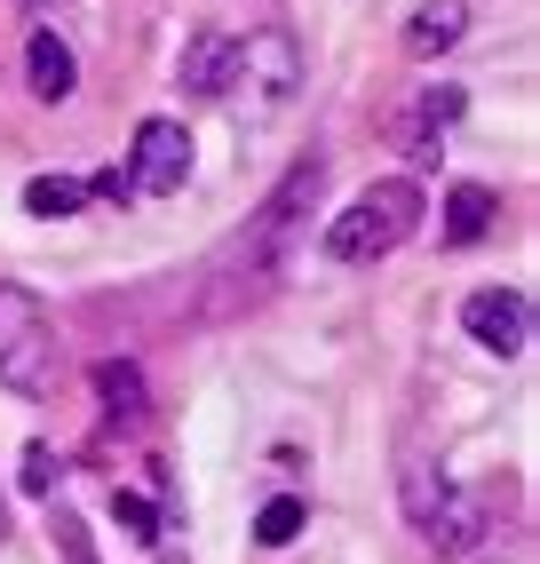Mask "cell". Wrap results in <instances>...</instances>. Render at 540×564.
I'll return each instance as SVG.
<instances>
[{
	"mask_svg": "<svg viewBox=\"0 0 540 564\" xmlns=\"http://www.w3.org/2000/svg\"><path fill=\"white\" fill-rule=\"evenodd\" d=\"M0 382L17 398L56 390V318L41 311L32 286H9V279H0Z\"/></svg>",
	"mask_w": 540,
	"mask_h": 564,
	"instance_id": "3",
	"label": "cell"
},
{
	"mask_svg": "<svg viewBox=\"0 0 540 564\" xmlns=\"http://www.w3.org/2000/svg\"><path fill=\"white\" fill-rule=\"evenodd\" d=\"M80 207H88V183L80 175H32L24 183V215H41V223H64Z\"/></svg>",
	"mask_w": 540,
	"mask_h": 564,
	"instance_id": "12",
	"label": "cell"
},
{
	"mask_svg": "<svg viewBox=\"0 0 540 564\" xmlns=\"http://www.w3.org/2000/svg\"><path fill=\"white\" fill-rule=\"evenodd\" d=\"M461 326H469V343L493 350V358H517L532 343V303L517 286H477L469 303H461Z\"/></svg>",
	"mask_w": 540,
	"mask_h": 564,
	"instance_id": "6",
	"label": "cell"
},
{
	"mask_svg": "<svg viewBox=\"0 0 540 564\" xmlns=\"http://www.w3.org/2000/svg\"><path fill=\"white\" fill-rule=\"evenodd\" d=\"M461 32H469V0H421L413 24H406V56L430 64V56H445L461 41Z\"/></svg>",
	"mask_w": 540,
	"mask_h": 564,
	"instance_id": "10",
	"label": "cell"
},
{
	"mask_svg": "<svg viewBox=\"0 0 540 564\" xmlns=\"http://www.w3.org/2000/svg\"><path fill=\"white\" fill-rule=\"evenodd\" d=\"M318 183H326V160H302V167H287V183L262 199V223H255V254H270L287 231H294V215L318 199Z\"/></svg>",
	"mask_w": 540,
	"mask_h": 564,
	"instance_id": "7",
	"label": "cell"
},
{
	"mask_svg": "<svg viewBox=\"0 0 540 564\" xmlns=\"http://www.w3.org/2000/svg\"><path fill=\"white\" fill-rule=\"evenodd\" d=\"M111 517H120L136 541H151V533H160V509H151L143 494H111Z\"/></svg>",
	"mask_w": 540,
	"mask_h": 564,
	"instance_id": "16",
	"label": "cell"
},
{
	"mask_svg": "<svg viewBox=\"0 0 540 564\" xmlns=\"http://www.w3.org/2000/svg\"><path fill=\"white\" fill-rule=\"evenodd\" d=\"M294 88H302V48H294V32H287V24L247 32V41H239V64H230V80H223V96L239 104V120H247V128L279 120V111L294 104Z\"/></svg>",
	"mask_w": 540,
	"mask_h": 564,
	"instance_id": "2",
	"label": "cell"
},
{
	"mask_svg": "<svg viewBox=\"0 0 540 564\" xmlns=\"http://www.w3.org/2000/svg\"><path fill=\"white\" fill-rule=\"evenodd\" d=\"M500 215V192H485V183H453L445 192V247H477L493 231Z\"/></svg>",
	"mask_w": 540,
	"mask_h": 564,
	"instance_id": "11",
	"label": "cell"
},
{
	"mask_svg": "<svg viewBox=\"0 0 540 564\" xmlns=\"http://www.w3.org/2000/svg\"><path fill=\"white\" fill-rule=\"evenodd\" d=\"M406 509H413V524H421V541H430V549H469L485 533V501L461 494L453 477H438L430 462L406 469Z\"/></svg>",
	"mask_w": 540,
	"mask_h": 564,
	"instance_id": "4",
	"label": "cell"
},
{
	"mask_svg": "<svg viewBox=\"0 0 540 564\" xmlns=\"http://www.w3.org/2000/svg\"><path fill=\"white\" fill-rule=\"evenodd\" d=\"M302 517H311V509H302L294 494H279V501H262V517H255V541H262V549H287V541L302 533Z\"/></svg>",
	"mask_w": 540,
	"mask_h": 564,
	"instance_id": "14",
	"label": "cell"
},
{
	"mask_svg": "<svg viewBox=\"0 0 540 564\" xmlns=\"http://www.w3.org/2000/svg\"><path fill=\"white\" fill-rule=\"evenodd\" d=\"M230 64H239V41H230V32H191V48L175 56V80L191 96H223Z\"/></svg>",
	"mask_w": 540,
	"mask_h": 564,
	"instance_id": "9",
	"label": "cell"
},
{
	"mask_svg": "<svg viewBox=\"0 0 540 564\" xmlns=\"http://www.w3.org/2000/svg\"><path fill=\"white\" fill-rule=\"evenodd\" d=\"M421 183L413 175H381L366 183V192H350V207L326 215V262H350V271H366V262H390L413 231H421Z\"/></svg>",
	"mask_w": 540,
	"mask_h": 564,
	"instance_id": "1",
	"label": "cell"
},
{
	"mask_svg": "<svg viewBox=\"0 0 540 564\" xmlns=\"http://www.w3.org/2000/svg\"><path fill=\"white\" fill-rule=\"evenodd\" d=\"M24 80H32V96H41V104H64L72 88H80V56H72L56 32L41 24V32L24 41Z\"/></svg>",
	"mask_w": 540,
	"mask_h": 564,
	"instance_id": "8",
	"label": "cell"
},
{
	"mask_svg": "<svg viewBox=\"0 0 540 564\" xmlns=\"http://www.w3.org/2000/svg\"><path fill=\"white\" fill-rule=\"evenodd\" d=\"M24 494H41V501L56 494V445H48V437L24 445Z\"/></svg>",
	"mask_w": 540,
	"mask_h": 564,
	"instance_id": "15",
	"label": "cell"
},
{
	"mask_svg": "<svg viewBox=\"0 0 540 564\" xmlns=\"http://www.w3.org/2000/svg\"><path fill=\"white\" fill-rule=\"evenodd\" d=\"M24 9H41V17H48V9H56V0H24Z\"/></svg>",
	"mask_w": 540,
	"mask_h": 564,
	"instance_id": "17",
	"label": "cell"
},
{
	"mask_svg": "<svg viewBox=\"0 0 540 564\" xmlns=\"http://www.w3.org/2000/svg\"><path fill=\"white\" fill-rule=\"evenodd\" d=\"M96 398L120 413V422H136V413H143V373L120 366V358H104V366H96Z\"/></svg>",
	"mask_w": 540,
	"mask_h": 564,
	"instance_id": "13",
	"label": "cell"
},
{
	"mask_svg": "<svg viewBox=\"0 0 540 564\" xmlns=\"http://www.w3.org/2000/svg\"><path fill=\"white\" fill-rule=\"evenodd\" d=\"M191 183V135L183 120H143L136 128V152H128V192L136 199H175Z\"/></svg>",
	"mask_w": 540,
	"mask_h": 564,
	"instance_id": "5",
	"label": "cell"
}]
</instances>
